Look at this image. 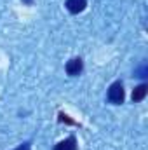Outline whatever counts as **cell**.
Masks as SVG:
<instances>
[{"mask_svg":"<svg viewBox=\"0 0 148 150\" xmlns=\"http://www.w3.org/2000/svg\"><path fill=\"white\" fill-rule=\"evenodd\" d=\"M59 120H61V122H66V124H75L73 120H70L68 115H65V113H59Z\"/></svg>","mask_w":148,"mask_h":150,"instance_id":"ba28073f","label":"cell"},{"mask_svg":"<svg viewBox=\"0 0 148 150\" xmlns=\"http://www.w3.org/2000/svg\"><path fill=\"white\" fill-rule=\"evenodd\" d=\"M14 150H32V143L30 142H25V143H21L18 149H14Z\"/></svg>","mask_w":148,"mask_h":150,"instance_id":"52a82bcc","label":"cell"},{"mask_svg":"<svg viewBox=\"0 0 148 150\" xmlns=\"http://www.w3.org/2000/svg\"><path fill=\"white\" fill-rule=\"evenodd\" d=\"M147 74H148V68H147V65H143L141 68H138V70L134 72V75H136V77H140V79H145V77H147Z\"/></svg>","mask_w":148,"mask_h":150,"instance_id":"8992f818","label":"cell"},{"mask_svg":"<svg viewBox=\"0 0 148 150\" xmlns=\"http://www.w3.org/2000/svg\"><path fill=\"white\" fill-rule=\"evenodd\" d=\"M106 98L111 105H122L124 100H125V91H124V86L120 80H115L108 87V93H106Z\"/></svg>","mask_w":148,"mask_h":150,"instance_id":"6da1fadb","label":"cell"},{"mask_svg":"<svg viewBox=\"0 0 148 150\" xmlns=\"http://www.w3.org/2000/svg\"><path fill=\"white\" fill-rule=\"evenodd\" d=\"M65 70H66V74L70 75V77H77V75H80L82 74V70H84V61H82V58H72V59L66 63Z\"/></svg>","mask_w":148,"mask_h":150,"instance_id":"7a4b0ae2","label":"cell"},{"mask_svg":"<svg viewBox=\"0 0 148 150\" xmlns=\"http://www.w3.org/2000/svg\"><path fill=\"white\" fill-rule=\"evenodd\" d=\"M52 150H78V145H77V138H75V136H68V138L61 140L59 143H56Z\"/></svg>","mask_w":148,"mask_h":150,"instance_id":"277c9868","label":"cell"},{"mask_svg":"<svg viewBox=\"0 0 148 150\" xmlns=\"http://www.w3.org/2000/svg\"><path fill=\"white\" fill-rule=\"evenodd\" d=\"M23 2H25V4H32V0H23Z\"/></svg>","mask_w":148,"mask_h":150,"instance_id":"9c48e42d","label":"cell"},{"mask_svg":"<svg viewBox=\"0 0 148 150\" xmlns=\"http://www.w3.org/2000/svg\"><path fill=\"white\" fill-rule=\"evenodd\" d=\"M148 94V86L147 84H140L138 87H134V91H132V101L134 103H140V101H143L145 98H147Z\"/></svg>","mask_w":148,"mask_h":150,"instance_id":"5b68a950","label":"cell"},{"mask_svg":"<svg viewBox=\"0 0 148 150\" xmlns=\"http://www.w3.org/2000/svg\"><path fill=\"white\" fill-rule=\"evenodd\" d=\"M65 7H66L68 12L78 14V12H82L87 7V0H66L65 2Z\"/></svg>","mask_w":148,"mask_h":150,"instance_id":"3957f363","label":"cell"}]
</instances>
